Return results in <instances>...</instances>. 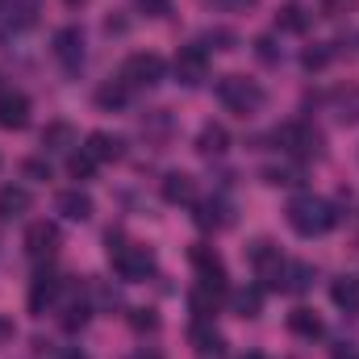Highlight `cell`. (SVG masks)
Masks as SVG:
<instances>
[{
    "mask_svg": "<svg viewBox=\"0 0 359 359\" xmlns=\"http://www.w3.org/2000/svg\"><path fill=\"white\" fill-rule=\"evenodd\" d=\"M330 359H359V347H355V343H339Z\"/></svg>",
    "mask_w": 359,
    "mask_h": 359,
    "instance_id": "39",
    "label": "cell"
},
{
    "mask_svg": "<svg viewBox=\"0 0 359 359\" xmlns=\"http://www.w3.org/2000/svg\"><path fill=\"white\" fill-rule=\"evenodd\" d=\"M151 17H163V13H172V0H138Z\"/></svg>",
    "mask_w": 359,
    "mask_h": 359,
    "instance_id": "38",
    "label": "cell"
},
{
    "mask_svg": "<svg viewBox=\"0 0 359 359\" xmlns=\"http://www.w3.org/2000/svg\"><path fill=\"white\" fill-rule=\"evenodd\" d=\"M88 305H84V301H72V305H67V313H63V326H67V330H76V326H84V322H88Z\"/></svg>",
    "mask_w": 359,
    "mask_h": 359,
    "instance_id": "32",
    "label": "cell"
},
{
    "mask_svg": "<svg viewBox=\"0 0 359 359\" xmlns=\"http://www.w3.org/2000/svg\"><path fill=\"white\" fill-rule=\"evenodd\" d=\"M196 151H201V155H226V151H230V134H226V126L209 121V126L196 134Z\"/></svg>",
    "mask_w": 359,
    "mask_h": 359,
    "instance_id": "19",
    "label": "cell"
},
{
    "mask_svg": "<svg viewBox=\"0 0 359 359\" xmlns=\"http://www.w3.org/2000/svg\"><path fill=\"white\" fill-rule=\"evenodd\" d=\"M305 25H309V17H305L301 4H280V13H276V29H284V34H305Z\"/></svg>",
    "mask_w": 359,
    "mask_h": 359,
    "instance_id": "25",
    "label": "cell"
},
{
    "mask_svg": "<svg viewBox=\"0 0 359 359\" xmlns=\"http://www.w3.org/2000/svg\"><path fill=\"white\" fill-rule=\"evenodd\" d=\"M205 42H209V46H217V50H230V46H234V34H230V29H209V34H205Z\"/></svg>",
    "mask_w": 359,
    "mask_h": 359,
    "instance_id": "34",
    "label": "cell"
},
{
    "mask_svg": "<svg viewBox=\"0 0 359 359\" xmlns=\"http://www.w3.org/2000/svg\"><path fill=\"white\" fill-rule=\"evenodd\" d=\"M130 326H134V330H155V326H159V318H155L151 309H134V318H130Z\"/></svg>",
    "mask_w": 359,
    "mask_h": 359,
    "instance_id": "35",
    "label": "cell"
},
{
    "mask_svg": "<svg viewBox=\"0 0 359 359\" xmlns=\"http://www.w3.org/2000/svg\"><path fill=\"white\" fill-rule=\"evenodd\" d=\"M330 301H334L339 309L355 313V309H359V280H355V276H343V280H334V284H330Z\"/></svg>",
    "mask_w": 359,
    "mask_h": 359,
    "instance_id": "22",
    "label": "cell"
},
{
    "mask_svg": "<svg viewBox=\"0 0 359 359\" xmlns=\"http://www.w3.org/2000/svg\"><path fill=\"white\" fill-rule=\"evenodd\" d=\"M84 151H88L96 163H104V159H121V155H126V142H121L117 134L96 130V134H88V147H84Z\"/></svg>",
    "mask_w": 359,
    "mask_h": 359,
    "instance_id": "16",
    "label": "cell"
},
{
    "mask_svg": "<svg viewBox=\"0 0 359 359\" xmlns=\"http://www.w3.org/2000/svg\"><path fill=\"white\" fill-rule=\"evenodd\" d=\"M339 121H359V92H347L339 100Z\"/></svg>",
    "mask_w": 359,
    "mask_h": 359,
    "instance_id": "33",
    "label": "cell"
},
{
    "mask_svg": "<svg viewBox=\"0 0 359 359\" xmlns=\"http://www.w3.org/2000/svg\"><path fill=\"white\" fill-rule=\"evenodd\" d=\"M334 222H339V213H334V205H330L326 196L301 192V196L288 205V226H292L297 234H305V238H318V234H326Z\"/></svg>",
    "mask_w": 359,
    "mask_h": 359,
    "instance_id": "1",
    "label": "cell"
},
{
    "mask_svg": "<svg viewBox=\"0 0 359 359\" xmlns=\"http://www.w3.org/2000/svg\"><path fill=\"white\" fill-rule=\"evenodd\" d=\"M217 100H222L230 113L251 117V113L264 104V88H259L255 80H247V76H222V80H217Z\"/></svg>",
    "mask_w": 359,
    "mask_h": 359,
    "instance_id": "2",
    "label": "cell"
},
{
    "mask_svg": "<svg viewBox=\"0 0 359 359\" xmlns=\"http://www.w3.org/2000/svg\"><path fill=\"white\" fill-rule=\"evenodd\" d=\"M251 268L255 276L264 280V288H284V255H280V247H271V243H255L251 247Z\"/></svg>",
    "mask_w": 359,
    "mask_h": 359,
    "instance_id": "6",
    "label": "cell"
},
{
    "mask_svg": "<svg viewBox=\"0 0 359 359\" xmlns=\"http://www.w3.org/2000/svg\"><path fill=\"white\" fill-rule=\"evenodd\" d=\"M163 59L159 55H151V50H138V55H130L126 59V67H121V80L130 84V88H155L159 80H163Z\"/></svg>",
    "mask_w": 359,
    "mask_h": 359,
    "instance_id": "5",
    "label": "cell"
},
{
    "mask_svg": "<svg viewBox=\"0 0 359 359\" xmlns=\"http://www.w3.org/2000/svg\"><path fill=\"white\" fill-rule=\"evenodd\" d=\"M25 251H29V259H50L59 251V230L50 222H34L25 230Z\"/></svg>",
    "mask_w": 359,
    "mask_h": 359,
    "instance_id": "9",
    "label": "cell"
},
{
    "mask_svg": "<svg viewBox=\"0 0 359 359\" xmlns=\"http://www.w3.org/2000/svg\"><path fill=\"white\" fill-rule=\"evenodd\" d=\"M29 126V100L21 92H0V130H25Z\"/></svg>",
    "mask_w": 359,
    "mask_h": 359,
    "instance_id": "10",
    "label": "cell"
},
{
    "mask_svg": "<svg viewBox=\"0 0 359 359\" xmlns=\"http://www.w3.org/2000/svg\"><path fill=\"white\" fill-rule=\"evenodd\" d=\"M326 63H330V46H309V50L301 55V67H305V72H322Z\"/></svg>",
    "mask_w": 359,
    "mask_h": 359,
    "instance_id": "30",
    "label": "cell"
},
{
    "mask_svg": "<svg viewBox=\"0 0 359 359\" xmlns=\"http://www.w3.org/2000/svg\"><path fill=\"white\" fill-rule=\"evenodd\" d=\"M63 359H88V355H84L80 347H72V351H63Z\"/></svg>",
    "mask_w": 359,
    "mask_h": 359,
    "instance_id": "41",
    "label": "cell"
},
{
    "mask_svg": "<svg viewBox=\"0 0 359 359\" xmlns=\"http://www.w3.org/2000/svg\"><path fill=\"white\" fill-rule=\"evenodd\" d=\"M276 142H280L288 155H297V159H318V155H322V134H318L313 126H305V121L280 126V130H276Z\"/></svg>",
    "mask_w": 359,
    "mask_h": 359,
    "instance_id": "4",
    "label": "cell"
},
{
    "mask_svg": "<svg viewBox=\"0 0 359 359\" xmlns=\"http://www.w3.org/2000/svg\"><path fill=\"white\" fill-rule=\"evenodd\" d=\"M192 268L201 271V280L226 284V268H222V255H217L213 247H192Z\"/></svg>",
    "mask_w": 359,
    "mask_h": 359,
    "instance_id": "18",
    "label": "cell"
},
{
    "mask_svg": "<svg viewBox=\"0 0 359 359\" xmlns=\"http://www.w3.org/2000/svg\"><path fill=\"white\" fill-rule=\"evenodd\" d=\"M163 201H168V205H192V201H196V180L184 176V172L163 176Z\"/></svg>",
    "mask_w": 359,
    "mask_h": 359,
    "instance_id": "15",
    "label": "cell"
},
{
    "mask_svg": "<svg viewBox=\"0 0 359 359\" xmlns=\"http://www.w3.org/2000/svg\"><path fill=\"white\" fill-rule=\"evenodd\" d=\"M109 259H113V271L121 276V280H147L151 271H155V255L147 251V247H138V243H113L109 238Z\"/></svg>",
    "mask_w": 359,
    "mask_h": 359,
    "instance_id": "3",
    "label": "cell"
},
{
    "mask_svg": "<svg viewBox=\"0 0 359 359\" xmlns=\"http://www.w3.org/2000/svg\"><path fill=\"white\" fill-rule=\"evenodd\" d=\"M226 222H230L226 201H201V205H196V226H201V230H222Z\"/></svg>",
    "mask_w": 359,
    "mask_h": 359,
    "instance_id": "20",
    "label": "cell"
},
{
    "mask_svg": "<svg viewBox=\"0 0 359 359\" xmlns=\"http://www.w3.org/2000/svg\"><path fill=\"white\" fill-rule=\"evenodd\" d=\"M313 276H318V271H313V264H305V259H301V264H288V268H284V288L305 292V288L313 284Z\"/></svg>",
    "mask_w": 359,
    "mask_h": 359,
    "instance_id": "27",
    "label": "cell"
},
{
    "mask_svg": "<svg viewBox=\"0 0 359 359\" xmlns=\"http://www.w3.org/2000/svg\"><path fill=\"white\" fill-rule=\"evenodd\" d=\"M255 55H259L264 63H276V59H280V50H276V38H259V42H255Z\"/></svg>",
    "mask_w": 359,
    "mask_h": 359,
    "instance_id": "37",
    "label": "cell"
},
{
    "mask_svg": "<svg viewBox=\"0 0 359 359\" xmlns=\"http://www.w3.org/2000/svg\"><path fill=\"white\" fill-rule=\"evenodd\" d=\"M67 172H72V180H88L92 172H96V159H92L88 151H76V155L67 159Z\"/></svg>",
    "mask_w": 359,
    "mask_h": 359,
    "instance_id": "29",
    "label": "cell"
},
{
    "mask_svg": "<svg viewBox=\"0 0 359 359\" xmlns=\"http://www.w3.org/2000/svg\"><path fill=\"white\" fill-rule=\"evenodd\" d=\"M0 92H4V88H0Z\"/></svg>",
    "mask_w": 359,
    "mask_h": 359,
    "instance_id": "45",
    "label": "cell"
},
{
    "mask_svg": "<svg viewBox=\"0 0 359 359\" xmlns=\"http://www.w3.org/2000/svg\"><path fill=\"white\" fill-rule=\"evenodd\" d=\"M21 172H25L29 180H50V168H46L42 159H25V163H21Z\"/></svg>",
    "mask_w": 359,
    "mask_h": 359,
    "instance_id": "36",
    "label": "cell"
},
{
    "mask_svg": "<svg viewBox=\"0 0 359 359\" xmlns=\"http://www.w3.org/2000/svg\"><path fill=\"white\" fill-rule=\"evenodd\" d=\"M67 4H84V0H67Z\"/></svg>",
    "mask_w": 359,
    "mask_h": 359,
    "instance_id": "44",
    "label": "cell"
},
{
    "mask_svg": "<svg viewBox=\"0 0 359 359\" xmlns=\"http://www.w3.org/2000/svg\"><path fill=\"white\" fill-rule=\"evenodd\" d=\"M55 292H59V276H55V271H38L34 284H29V309L42 313V309L55 301Z\"/></svg>",
    "mask_w": 359,
    "mask_h": 359,
    "instance_id": "17",
    "label": "cell"
},
{
    "mask_svg": "<svg viewBox=\"0 0 359 359\" xmlns=\"http://www.w3.org/2000/svg\"><path fill=\"white\" fill-rule=\"evenodd\" d=\"M55 209H59L63 217H72V222H88L92 217V196L80 192V188H67V192L55 196Z\"/></svg>",
    "mask_w": 359,
    "mask_h": 359,
    "instance_id": "13",
    "label": "cell"
},
{
    "mask_svg": "<svg viewBox=\"0 0 359 359\" xmlns=\"http://www.w3.org/2000/svg\"><path fill=\"white\" fill-rule=\"evenodd\" d=\"M217 4H222V8H251L255 0H217Z\"/></svg>",
    "mask_w": 359,
    "mask_h": 359,
    "instance_id": "40",
    "label": "cell"
},
{
    "mask_svg": "<svg viewBox=\"0 0 359 359\" xmlns=\"http://www.w3.org/2000/svg\"><path fill=\"white\" fill-rule=\"evenodd\" d=\"M288 330H292L297 339H318V334H322V318H318L313 309H292V313H288Z\"/></svg>",
    "mask_w": 359,
    "mask_h": 359,
    "instance_id": "24",
    "label": "cell"
},
{
    "mask_svg": "<svg viewBox=\"0 0 359 359\" xmlns=\"http://www.w3.org/2000/svg\"><path fill=\"white\" fill-rule=\"evenodd\" d=\"M130 359H159V351H138V355H130Z\"/></svg>",
    "mask_w": 359,
    "mask_h": 359,
    "instance_id": "42",
    "label": "cell"
},
{
    "mask_svg": "<svg viewBox=\"0 0 359 359\" xmlns=\"http://www.w3.org/2000/svg\"><path fill=\"white\" fill-rule=\"evenodd\" d=\"M192 347H196L201 359H226V339L205 318H196V326H192Z\"/></svg>",
    "mask_w": 359,
    "mask_h": 359,
    "instance_id": "12",
    "label": "cell"
},
{
    "mask_svg": "<svg viewBox=\"0 0 359 359\" xmlns=\"http://www.w3.org/2000/svg\"><path fill=\"white\" fill-rule=\"evenodd\" d=\"M222 292H226V284L201 280V284L192 288V297H188L192 313H196V318H205V322H213V313H217V305H222Z\"/></svg>",
    "mask_w": 359,
    "mask_h": 359,
    "instance_id": "11",
    "label": "cell"
},
{
    "mask_svg": "<svg viewBox=\"0 0 359 359\" xmlns=\"http://www.w3.org/2000/svg\"><path fill=\"white\" fill-rule=\"evenodd\" d=\"M247 359H268V355H259V351H255V355H247Z\"/></svg>",
    "mask_w": 359,
    "mask_h": 359,
    "instance_id": "43",
    "label": "cell"
},
{
    "mask_svg": "<svg viewBox=\"0 0 359 359\" xmlns=\"http://www.w3.org/2000/svg\"><path fill=\"white\" fill-rule=\"evenodd\" d=\"M230 309H234L238 318H259L264 292H259V288H234V292H230Z\"/></svg>",
    "mask_w": 359,
    "mask_h": 359,
    "instance_id": "21",
    "label": "cell"
},
{
    "mask_svg": "<svg viewBox=\"0 0 359 359\" xmlns=\"http://www.w3.org/2000/svg\"><path fill=\"white\" fill-rule=\"evenodd\" d=\"M38 21V8H34V0H17L13 4V13H8V25H17V29H29Z\"/></svg>",
    "mask_w": 359,
    "mask_h": 359,
    "instance_id": "28",
    "label": "cell"
},
{
    "mask_svg": "<svg viewBox=\"0 0 359 359\" xmlns=\"http://www.w3.org/2000/svg\"><path fill=\"white\" fill-rule=\"evenodd\" d=\"M42 147H46V151H72V147H76V130H72L67 121H50V126L42 130Z\"/></svg>",
    "mask_w": 359,
    "mask_h": 359,
    "instance_id": "23",
    "label": "cell"
},
{
    "mask_svg": "<svg viewBox=\"0 0 359 359\" xmlns=\"http://www.w3.org/2000/svg\"><path fill=\"white\" fill-rule=\"evenodd\" d=\"M209 76V50L205 46H180V55H176V80L180 84H188V88H196L201 80Z\"/></svg>",
    "mask_w": 359,
    "mask_h": 359,
    "instance_id": "7",
    "label": "cell"
},
{
    "mask_svg": "<svg viewBox=\"0 0 359 359\" xmlns=\"http://www.w3.org/2000/svg\"><path fill=\"white\" fill-rule=\"evenodd\" d=\"M264 176H268V184H280V188H292V184H301V168H268Z\"/></svg>",
    "mask_w": 359,
    "mask_h": 359,
    "instance_id": "31",
    "label": "cell"
},
{
    "mask_svg": "<svg viewBox=\"0 0 359 359\" xmlns=\"http://www.w3.org/2000/svg\"><path fill=\"white\" fill-rule=\"evenodd\" d=\"M29 205H34L29 188H21V184H4V188H0V217H4V222L21 217V213H25Z\"/></svg>",
    "mask_w": 359,
    "mask_h": 359,
    "instance_id": "14",
    "label": "cell"
},
{
    "mask_svg": "<svg viewBox=\"0 0 359 359\" xmlns=\"http://www.w3.org/2000/svg\"><path fill=\"white\" fill-rule=\"evenodd\" d=\"M55 59L67 72H80V63H84V34H80V25H63L55 34Z\"/></svg>",
    "mask_w": 359,
    "mask_h": 359,
    "instance_id": "8",
    "label": "cell"
},
{
    "mask_svg": "<svg viewBox=\"0 0 359 359\" xmlns=\"http://www.w3.org/2000/svg\"><path fill=\"white\" fill-rule=\"evenodd\" d=\"M126 100H130V84L126 80H109V84L96 88V104L100 109H121Z\"/></svg>",
    "mask_w": 359,
    "mask_h": 359,
    "instance_id": "26",
    "label": "cell"
}]
</instances>
